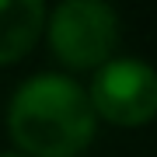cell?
I'll return each mask as SVG.
<instances>
[{"mask_svg":"<svg viewBox=\"0 0 157 157\" xmlns=\"http://www.w3.org/2000/svg\"><path fill=\"white\" fill-rule=\"evenodd\" d=\"M45 28L42 0H0V67L28 56Z\"/></svg>","mask_w":157,"mask_h":157,"instance_id":"4","label":"cell"},{"mask_svg":"<svg viewBox=\"0 0 157 157\" xmlns=\"http://www.w3.org/2000/svg\"><path fill=\"white\" fill-rule=\"evenodd\" d=\"M0 157H25V154H0Z\"/></svg>","mask_w":157,"mask_h":157,"instance_id":"5","label":"cell"},{"mask_svg":"<svg viewBox=\"0 0 157 157\" xmlns=\"http://www.w3.org/2000/svg\"><path fill=\"white\" fill-rule=\"evenodd\" d=\"M7 129L25 157H73L94 136V105L77 80L39 73L14 91Z\"/></svg>","mask_w":157,"mask_h":157,"instance_id":"1","label":"cell"},{"mask_svg":"<svg viewBox=\"0 0 157 157\" xmlns=\"http://www.w3.org/2000/svg\"><path fill=\"white\" fill-rule=\"evenodd\" d=\"M49 45L73 70H101L119 45V14L101 0H63L49 17Z\"/></svg>","mask_w":157,"mask_h":157,"instance_id":"2","label":"cell"},{"mask_svg":"<svg viewBox=\"0 0 157 157\" xmlns=\"http://www.w3.org/2000/svg\"><path fill=\"white\" fill-rule=\"evenodd\" d=\"M94 115L115 126H143L157 115V70L140 59H112L91 84Z\"/></svg>","mask_w":157,"mask_h":157,"instance_id":"3","label":"cell"}]
</instances>
